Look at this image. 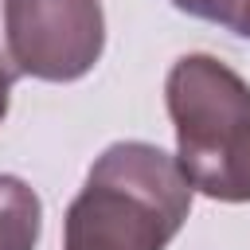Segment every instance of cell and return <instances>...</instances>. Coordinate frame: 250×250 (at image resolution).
I'll list each match as a JSON object with an SVG mask.
<instances>
[{"label": "cell", "mask_w": 250, "mask_h": 250, "mask_svg": "<svg viewBox=\"0 0 250 250\" xmlns=\"http://www.w3.org/2000/svg\"><path fill=\"white\" fill-rule=\"evenodd\" d=\"M180 12L207 20L238 39H250V0H172Z\"/></svg>", "instance_id": "5b68a950"}, {"label": "cell", "mask_w": 250, "mask_h": 250, "mask_svg": "<svg viewBox=\"0 0 250 250\" xmlns=\"http://www.w3.org/2000/svg\"><path fill=\"white\" fill-rule=\"evenodd\" d=\"M4 39L20 74L78 82L105 51L102 0H4Z\"/></svg>", "instance_id": "3957f363"}, {"label": "cell", "mask_w": 250, "mask_h": 250, "mask_svg": "<svg viewBox=\"0 0 250 250\" xmlns=\"http://www.w3.org/2000/svg\"><path fill=\"white\" fill-rule=\"evenodd\" d=\"M43 230V203L20 176H0V250H35Z\"/></svg>", "instance_id": "277c9868"}, {"label": "cell", "mask_w": 250, "mask_h": 250, "mask_svg": "<svg viewBox=\"0 0 250 250\" xmlns=\"http://www.w3.org/2000/svg\"><path fill=\"white\" fill-rule=\"evenodd\" d=\"M176 164L191 191L250 203V86L215 55H184L164 82Z\"/></svg>", "instance_id": "7a4b0ae2"}, {"label": "cell", "mask_w": 250, "mask_h": 250, "mask_svg": "<svg viewBox=\"0 0 250 250\" xmlns=\"http://www.w3.org/2000/svg\"><path fill=\"white\" fill-rule=\"evenodd\" d=\"M20 78L12 55H8V39H4V0H0V121L8 117V98H12V82Z\"/></svg>", "instance_id": "8992f818"}, {"label": "cell", "mask_w": 250, "mask_h": 250, "mask_svg": "<svg viewBox=\"0 0 250 250\" xmlns=\"http://www.w3.org/2000/svg\"><path fill=\"white\" fill-rule=\"evenodd\" d=\"M191 211L176 156L145 141L109 145L66 207L62 250H164Z\"/></svg>", "instance_id": "6da1fadb"}]
</instances>
